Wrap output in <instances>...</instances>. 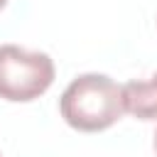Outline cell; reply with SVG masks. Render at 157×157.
I'll use <instances>...</instances> for the list:
<instances>
[{
    "mask_svg": "<svg viewBox=\"0 0 157 157\" xmlns=\"http://www.w3.org/2000/svg\"><path fill=\"white\" fill-rule=\"evenodd\" d=\"M54 61L44 52H29L17 44H0V98L29 103L54 83Z\"/></svg>",
    "mask_w": 157,
    "mask_h": 157,
    "instance_id": "2",
    "label": "cell"
},
{
    "mask_svg": "<svg viewBox=\"0 0 157 157\" xmlns=\"http://www.w3.org/2000/svg\"><path fill=\"white\" fill-rule=\"evenodd\" d=\"M59 113L78 132L108 130L125 113L123 86L105 74H81L64 88Z\"/></svg>",
    "mask_w": 157,
    "mask_h": 157,
    "instance_id": "1",
    "label": "cell"
},
{
    "mask_svg": "<svg viewBox=\"0 0 157 157\" xmlns=\"http://www.w3.org/2000/svg\"><path fill=\"white\" fill-rule=\"evenodd\" d=\"M5 5H7V0H0V10H2V7H5Z\"/></svg>",
    "mask_w": 157,
    "mask_h": 157,
    "instance_id": "5",
    "label": "cell"
},
{
    "mask_svg": "<svg viewBox=\"0 0 157 157\" xmlns=\"http://www.w3.org/2000/svg\"><path fill=\"white\" fill-rule=\"evenodd\" d=\"M152 145H155V155H157V130H155V140H152Z\"/></svg>",
    "mask_w": 157,
    "mask_h": 157,
    "instance_id": "4",
    "label": "cell"
},
{
    "mask_svg": "<svg viewBox=\"0 0 157 157\" xmlns=\"http://www.w3.org/2000/svg\"><path fill=\"white\" fill-rule=\"evenodd\" d=\"M125 113L140 120H157V74L145 81H128L123 86Z\"/></svg>",
    "mask_w": 157,
    "mask_h": 157,
    "instance_id": "3",
    "label": "cell"
}]
</instances>
